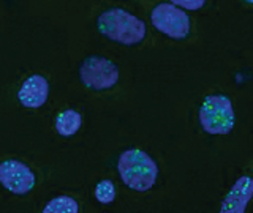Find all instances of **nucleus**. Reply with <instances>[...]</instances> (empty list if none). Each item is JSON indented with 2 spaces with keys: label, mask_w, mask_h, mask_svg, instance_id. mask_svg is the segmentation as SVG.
I'll return each instance as SVG.
<instances>
[{
  "label": "nucleus",
  "mask_w": 253,
  "mask_h": 213,
  "mask_svg": "<svg viewBox=\"0 0 253 213\" xmlns=\"http://www.w3.org/2000/svg\"><path fill=\"white\" fill-rule=\"evenodd\" d=\"M81 123H83L81 114L75 109H67V110H62L57 115V118H55V130H57L60 136L68 138L79 131Z\"/></svg>",
  "instance_id": "9"
},
{
  "label": "nucleus",
  "mask_w": 253,
  "mask_h": 213,
  "mask_svg": "<svg viewBox=\"0 0 253 213\" xmlns=\"http://www.w3.org/2000/svg\"><path fill=\"white\" fill-rule=\"evenodd\" d=\"M245 2H247V3H253V0H245Z\"/></svg>",
  "instance_id": "13"
},
{
  "label": "nucleus",
  "mask_w": 253,
  "mask_h": 213,
  "mask_svg": "<svg viewBox=\"0 0 253 213\" xmlns=\"http://www.w3.org/2000/svg\"><path fill=\"white\" fill-rule=\"evenodd\" d=\"M0 183L13 194H27L35 185V176L22 161L6 160L0 164Z\"/></svg>",
  "instance_id": "6"
},
{
  "label": "nucleus",
  "mask_w": 253,
  "mask_h": 213,
  "mask_svg": "<svg viewBox=\"0 0 253 213\" xmlns=\"http://www.w3.org/2000/svg\"><path fill=\"white\" fill-rule=\"evenodd\" d=\"M150 21L157 30L174 39H184L190 34L188 14L172 3L157 5L150 14Z\"/></svg>",
  "instance_id": "5"
},
{
  "label": "nucleus",
  "mask_w": 253,
  "mask_h": 213,
  "mask_svg": "<svg viewBox=\"0 0 253 213\" xmlns=\"http://www.w3.org/2000/svg\"><path fill=\"white\" fill-rule=\"evenodd\" d=\"M79 77L83 84L92 90H108L117 84L119 70L111 60L92 55L81 63Z\"/></svg>",
  "instance_id": "4"
},
{
  "label": "nucleus",
  "mask_w": 253,
  "mask_h": 213,
  "mask_svg": "<svg viewBox=\"0 0 253 213\" xmlns=\"http://www.w3.org/2000/svg\"><path fill=\"white\" fill-rule=\"evenodd\" d=\"M169 2L176 6H182V8H185V10L195 11V10H200V8L204 6L206 0H169Z\"/></svg>",
  "instance_id": "12"
},
{
  "label": "nucleus",
  "mask_w": 253,
  "mask_h": 213,
  "mask_svg": "<svg viewBox=\"0 0 253 213\" xmlns=\"http://www.w3.org/2000/svg\"><path fill=\"white\" fill-rule=\"evenodd\" d=\"M253 196V180L247 176L241 177L236 181L234 186L229 189L226 194L223 205H221V213H244L247 209Z\"/></svg>",
  "instance_id": "8"
},
{
  "label": "nucleus",
  "mask_w": 253,
  "mask_h": 213,
  "mask_svg": "<svg viewBox=\"0 0 253 213\" xmlns=\"http://www.w3.org/2000/svg\"><path fill=\"white\" fill-rule=\"evenodd\" d=\"M231 100L225 95H209L200 109V123L209 134H228L234 126Z\"/></svg>",
  "instance_id": "3"
},
{
  "label": "nucleus",
  "mask_w": 253,
  "mask_h": 213,
  "mask_svg": "<svg viewBox=\"0 0 253 213\" xmlns=\"http://www.w3.org/2000/svg\"><path fill=\"white\" fill-rule=\"evenodd\" d=\"M119 174L126 186L144 193L155 185L158 168L146 152L139 148H128L119 158Z\"/></svg>",
  "instance_id": "2"
},
{
  "label": "nucleus",
  "mask_w": 253,
  "mask_h": 213,
  "mask_svg": "<svg viewBox=\"0 0 253 213\" xmlns=\"http://www.w3.org/2000/svg\"><path fill=\"white\" fill-rule=\"evenodd\" d=\"M101 35L125 46L141 43L146 36V24L124 8H111L103 11L97 19Z\"/></svg>",
  "instance_id": "1"
},
{
  "label": "nucleus",
  "mask_w": 253,
  "mask_h": 213,
  "mask_svg": "<svg viewBox=\"0 0 253 213\" xmlns=\"http://www.w3.org/2000/svg\"><path fill=\"white\" fill-rule=\"evenodd\" d=\"M47 93H49V84H47L46 79L40 74H32L22 82L18 92V98L22 106L37 109L46 103Z\"/></svg>",
  "instance_id": "7"
},
{
  "label": "nucleus",
  "mask_w": 253,
  "mask_h": 213,
  "mask_svg": "<svg viewBox=\"0 0 253 213\" xmlns=\"http://www.w3.org/2000/svg\"><path fill=\"white\" fill-rule=\"evenodd\" d=\"M78 213V202L70 196H59L44 207V213Z\"/></svg>",
  "instance_id": "10"
},
{
  "label": "nucleus",
  "mask_w": 253,
  "mask_h": 213,
  "mask_svg": "<svg viewBox=\"0 0 253 213\" xmlns=\"http://www.w3.org/2000/svg\"><path fill=\"white\" fill-rule=\"evenodd\" d=\"M95 197L101 204H111L116 199V186L111 180H101L95 188Z\"/></svg>",
  "instance_id": "11"
}]
</instances>
